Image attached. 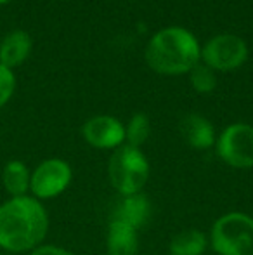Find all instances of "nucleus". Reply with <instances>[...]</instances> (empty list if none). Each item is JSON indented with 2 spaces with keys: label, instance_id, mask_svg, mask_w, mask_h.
<instances>
[{
  "label": "nucleus",
  "instance_id": "obj_1",
  "mask_svg": "<svg viewBox=\"0 0 253 255\" xmlns=\"http://www.w3.org/2000/svg\"><path fill=\"white\" fill-rule=\"evenodd\" d=\"M49 214L31 195L9 198L0 205V249L10 254L31 252L49 233Z\"/></svg>",
  "mask_w": 253,
  "mask_h": 255
},
{
  "label": "nucleus",
  "instance_id": "obj_2",
  "mask_svg": "<svg viewBox=\"0 0 253 255\" xmlns=\"http://www.w3.org/2000/svg\"><path fill=\"white\" fill-rule=\"evenodd\" d=\"M146 63L160 75H182L191 71L201 57L198 38L186 28L170 26L153 35L144 52Z\"/></svg>",
  "mask_w": 253,
  "mask_h": 255
},
{
  "label": "nucleus",
  "instance_id": "obj_3",
  "mask_svg": "<svg viewBox=\"0 0 253 255\" xmlns=\"http://www.w3.org/2000/svg\"><path fill=\"white\" fill-rule=\"evenodd\" d=\"M149 174H151V165L142 149L123 144L109 156L108 179L120 196L144 191Z\"/></svg>",
  "mask_w": 253,
  "mask_h": 255
},
{
  "label": "nucleus",
  "instance_id": "obj_4",
  "mask_svg": "<svg viewBox=\"0 0 253 255\" xmlns=\"http://www.w3.org/2000/svg\"><path fill=\"white\" fill-rule=\"evenodd\" d=\"M210 249L217 255H253V217L245 212H227L212 224Z\"/></svg>",
  "mask_w": 253,
  "mask_h": 255
},
{
  "label": "nucleus",
  "instance_id": "obj_5",
  "mask_svg": "<svg viewBox=\"0 0 253 255\" xmlns=\"http://www.w3.org/2000/svg\"><path fill=\"white\" fill-rule=\"evenodd\" d=\"M215 149L227 167L250 170L253 168V125L243 122L227 125L217 137Z\"/></svg>",
  "mask_w": 253,
  "mask_h": 255
},
{
  "label": "nucleus",
  "instance_id": "obj_6",
  "mask_svg": "<svg viewBox=\"0 0 253 255\" xmlns=\"http://www.w3.org/2000/svg\"><path fill=\"white\" fill-rule=\"evenodd\" d=\"M73 181L71 165L63 158H47L31 170L30 195L40 200H54L61 196Z\"/></svg>",
  "mask_w": 253,
  "mask_h": 255
},
{
  "label": "nucleus",
  "instance_id": "obj_7",
  "mask_svg": "<svg viewBox=\"0 0 253 255\" xmlns=\"http://www.w3.org/2000/svg\"><path fill=\"white\" fill-rule=\"evenodd\" d=\"M201 59L213 71H233L248 59V47L243 38L233 33H220L210 38L201 49Z\"/></svg>",
  "mask_w": 253,
  "mask_h": 255
},
{
  "label": "nucleus",
  "instance_id": "obj_8",
  "mask_svg": "<svg viewBox=\"0 0 253 255\" xmlns=\"http://www.w3.org/2000/svg\"><path fill=\"white\" fill-rule=\"evenodd\" d=\"M82 135L92 148L115 151L125 144V125L111 115H97L85 122Z\"/></svg>",
  "mask_w": 253,
  "mask_h": 255
},
{
  "label": "nucleus",
  "instance_id": "obj_9",
  "mask_svg": "<svg viewBox=\"0 0 253 255\" xmlns=\"http://www.w3.org/2000/svg\"><path fill=\"white\" fill-rule=\"evenodd\" d=\"M153 215V203L144 191L135 195L120 196L116 207L111 212V221H120L130 228L144 229L149 224Z\"/></svg>",
  "mask_w": 253,
  "mask_h": 255
},
{
  "label": "nucleus",
  "instance_id": "obj_10",
  "mask_svg": "<svg viewBox=\"0 0 253 255\" xmlns=\"http://www.w3.org/2000/svg\"><path fill=\"white\" fill-rule=\"evenodd\" d=\"M180 134H182L184 141L198 151H206V149L213 148L217 142L215 127L212 125V122L198 113H189L182 118Z\"/></svg>",
  "mask_w": 253,
  "mask_h": 255
},
{
  "label": "nucleus",
  "instance_id": "obj_11",
  "mask_svg": "<svg viewBox=\"0 0 253 255\" xmlns=\"http://www.w3.org/2000/svg\"><path fill=\"white\" fill-rule=\"evenodd\" d=\"M139 231L120 221L109 219L106 235V252L108 255H139Z\"/></svg>",
  "mask_w": 253,
  "mask_h": 255
},
{
  "label": "nucleus",
  "instance_id": "obj_12",
  "mask_svg": "<svg viewBox=\"0 0 253 255\" xmlns=\"http://www.w3.org/2000/svg\"><path fill=\"white\" fill-rule=\"evenodd\" d=\"M31 52V38L26 31L14 30L3 37L0 44V64L12 70L26 61Z\"/></svg>",
  "mask_w": 253,
  "mask_h": 255
},
{
  "label": "nucleus",
  "instance_id": "obj_13",
  "mask_svg": "<svg viewBox=\"0 0 253 255\" xmlns=\"http://www.w3.org/2000/svg\"><path fill=\"white\" fill-rule=\"evenodd\" d=\"M31 170L21 160H9L2 168V186L9 198L30 195Z\"/></svg>",
  "mask_w": 253,
  "mask_h": 255
},
{
  "label": "nucleus",
  "instance_id": "obj_14",
  "mask_svg": "<svg viewBox=\"0 0 253 255\" xmlns=\"http://www.w3.org/2000/svg\"><path fill=\"white\" fill-rule=\"evenodd\" d=\"M210 249L208 235L199 229H186L173 235L169 242L170 255H205Z\"/></svg>",
  "mask_w": 253,
  "mask_h": 255
},
{
  "label": "nucleus",
  "instance_id": "obj_15",
  "mask_svg": "<svg viewBox=\"0 0 253 255\" xmlns=\"http://www.w3.org/2000/svg\"><path fill=\"white\" fill-rule=\"evenodd\" d=\"M151 135V122L146 113H135L125 125V144L139 148L148 142Z\"/></svg>",
  "mask_w": 253,
  "mask_h": 255
},
{
  "label": "nucleus",
  "instance_id": "obj_16",
  "mask_svg": "<svg viewBox=\"0 0 253 255\" xmlns=\"http://www.w3.org/2000/svg\"><path fill=\"white\" fill-rule=\"evenodd\" d=\"M191 85L198 94H210L217 87V77L206 64H196L191 70Z\"/></svg>",
  "mask_w": 253,
  "mask_h": 255
},
{
  "label": "nucleus",
  "instance_id": "obj_17",
  "mask_svg": "<svg viewBox=\"0 0 253 255\" xmlns=\"http://www.w3.org/2000/svg\"><path fill=\"white\" fill-rule=\"evenodd\" d=\"M14 89H16V77L12 70L0 64V108H3L9 99L12 98Z\"/></svg>",
  "mask_w": 253,
  "mask_h": 255
},
{
  "label": "nucleus",
  "instance_id": "obj_18",
  "mask_svg": "<svg viewBox=\"0 0 253 255\" xmlns=\"http://www.w3.org/2000/svg\"><path fill=\"white\" fill-rule=\"evenodd\" d=\"M30 255H75L71 250L64 249L59 245H51V243H42L37 249H33Z\"/></svg>",
  "mask_w": 253,
  "mask_h": 255
},
{
  "label": "nucleus",
  "instance_id": "obj_19",
  "mask_svg": "<svg viewBox=\"0 0 253 255\" xmlns=\"http://www.w3.org/2000/svg\"><path fill=\"white\" fill-rule=\"evenodd\" d=\"M7 2H10V0H0V5H2V3H7Z\"/></svg>",
  "mask_w": 253,
  "mask_h": 255
}]
</instances>
